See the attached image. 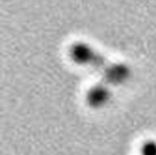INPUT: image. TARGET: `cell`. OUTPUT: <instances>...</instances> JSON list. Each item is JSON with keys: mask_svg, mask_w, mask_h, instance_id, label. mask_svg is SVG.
<instances>
[{"mask_svg": "<svg viewBox=\"0 0 156 155\" xmlns=\"http://www.w3.org/2000/svg\"><path fill=\"white\" fill-rule=\"evenodd\" d=\"M141 155H156V143L147 142L141 148Z\"/></svg>", "mask_w": 156, "mask_h": 155, "instance_id": "cell-1", "label": "cell"}]
</instances>
